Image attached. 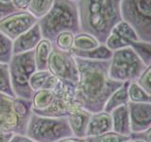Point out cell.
I'll return each mask as SVG.
<instances>
[{
  "label": "cell",
  "instance_id": "25",
  "mask_svg": "<svg viewBox=\"0 0 151 142\" xmlns=\"http://www.w3.org/2000/svg\"><path fill=\"white\" fill-rule=\"evenodd\" d=\"M130 47L146 65H151V43L138 40L132 43Z\"/></svg>",
  "mask_w": 151,
  "mask_h": 142
},
{
  "label": "cell",
  "instance_id": "7",
  "mask_svg": "<svg viewBox=\"0 0 151 142\" xmlns=\"http://www.w3.org/2000/svg\"><path fill=\"white\" fill-rule=\"evenodd\" d=\"M8 65L12 87L15 97L30 99L33 91L30 89L28 82L31 75L37 70L34 52L13 54Z\"/></svg>",
  "mask_w": 151,
  "mask_h": 142
},
{
  "label": "cell",
  "instance_id": "28",
  "mask_svg": "<svg viewBox=\"0 0 151 142\" xmlns=\"http://www.w3.org/2000/svg\"><path fill=\"white\" fill-rule=\"evenodd\" d=\"M0 94H4L12 98H15L9 79V65L0 63Z\"/></svg>",
  "mask_w": 151,
  "mask_h": 142
},
{
  "label": "cell",
  "instance_id": "27",
  "mask_svg": "<svg viewBox=\"0 0 151 142\" xmlns=\"http://www.w3.org/2000/svg\"><path fill=\"white\" fill-rule=\"evenodd\" d=\"M85 142H129V135H124L111 131L96 136H86Z\"/></svg>",
  "mask_w": 151,
  "mask_h": 142
},
{
  "label": "cell",
  "instance_id": "35",
  "mask_svg": "<svg viewBox=\"0 0 151 142\" xmlns=\"http://www.w3.org/2000/svg\"><path fill=\"white\" fill-rule=\"evenodd\" d=\"M14 135L11 132H0V142H11Z\"/></svg>",
  "mask_w": 151,
  "mask_h": 142
},
{
  "label": "cell",
  "instance_id": "33",
  "mask_svg": "<svg viewBox=\"0 0 151 142\" xmlns=\"http://www.w3.org/2000/svg\"><path fill=\"white\" fill-rule=\"evenodd\" d=\"M12 4L18 12H27L30 0H12Z\"/></svg>",
  "mask_w": 151,
  "mask_h": 142
},
{
  "label": "cell",
  "instance_id": "11",
  "mask_svg": "<svg viewBox=\"0 0 151 142\" xmlns=\"http://www.w3.org/2000/svg\"><path fill=\"white\" fill-rule=\"evenodd\" d=\"M37 22L38 19L28 12H17L0 19V31L13 41L31 28Z\"/></svg>",
  "mask_w": 151,
  "mask_h": 142
},
{
  "label": "cell",
  "instance_id": "2",
  "mask_svg": "<svg viewBox=\"0 0 151 142\" xmlns=\"http://www.w3.org/2000/svg\"><path fill=\"white\" fill-rule=\"evenodd\" d=\"M122 0H78L80 31L105 44L110 32L122 21Z\"/></svg>",
  "mask_w": 151,
  "mask_h": 142
},
{
  "label": "cell",
  "instance_id": "20",
  "mask_svg": "<svg viewBox=\"0 0 151 142\" xmlns=\"http://www.w3.org/2000/svg\"><path fill=\"white\" fill-rule=\"evenodd\" d=\"M52 47H53L52 42L42 38L35 47V49L33 50L37 70L47 69V61H48L49 55L51 53Z\"/></svg>",
  "mask_w": 151,
  "mask_h": 142
},
{
  "label": "cell",
  "instance_id": "9",
  "mask_svg": "<svg viewBox=\"0 0 151 142\" xmlns=\"http://www.w3.org/2000/svg\"><path fill=\"white\" fill-rule=\"evenodd\" d=\"M47 70L61 82L77 87L78 69L76 58L70 52L60 50L53 46L47 61Z\"/></svg>",
  "mask_w": 151,
  "mask_h": 142
},
{
  "label": "cell",
  "instance_id": "34",
  "mask_svg": "<svg viewBox=\"0 0 151 142\" xmlns=\"http://www.w3.org/2000/svg\"><path fill=\"white\" fill-rule=\"evenodd\" d=\"M11 142H35L26 135H14Z\"/></svg>",
  "mask_w": 151,
  "mask_h": 142
},
{
  "label": "cell",
  "instance_id": "26",
  "mask_svg": "<svg viewBox=\"0 0 151 142\" xmlns=\"http://www.w3.org/2000/svg\"><path fill=\"white\" fill-rule=\"evenodd\" d=\"M75 34L71 31H61L53 40V46L60 50L69 52L74 47Z\"/></svg>",
  "mask_w": 151,
  "mask_h": 142
},
{
  "label": "cell",
  "instance_id": "17",
  "mask_svg": "<svg viewBox=\"0 0 151 142\" xmlns=\"http://www.w3.org/2000/svg\"><path fill=\"white\" fill-rule=\"evenodd\" d=\"M60 80L52 75L48 70H36L29 79V87L33 92L45 89H54Z\"/></svg>",
  "mask_w": 151,
  "mask_h": 142
},
{
  "label": "cell",
  "instance_id": "15",
  "mask_svg": "<svg viewBox=\"0 0 151 142\" xmlns=\"http://www.w3.org/2000/svg\"><path fill=\"white\" fill-rule=\"evenodd\" d=\"M111 131H112L111 114L104 111L93 113L88 122L85 137L100 135Z\"/></svg>",
  "mask_w": 151,
  "mask_h": 142
},
{
  "label": "cell",
  "instance_id": "14",
  "mask_svg": "<svg viewBox=\"0 0 151 142\" xmlns=\"http://www.w3.org/2000/svg\"><path fill=\"white\" fill-rule=\"evenodd\" d=\"M42 39L41 30L37 22L31 28L12 41V53L20 54L33 51Z\"/></svg>",
  "mask_w": 151,
  "mask_h": 142
},
{
  "label": "cell",
  "instance_id": "24",
  "mask_svg": "<svg viewBox=\"0 0 151 142\" xmlns=\"http://www.w3.org/2000/svg\"><path fill=\"white\" fill-rule=\"evenodd\" d=\"M54 4V0H30L27 12L38 20L46 15Z\"/></svg>",
  "mask_w": 151,
  "mask_h": 142
},
{
  "label": "cell",
  "instance_id": "19",
  "mask_svg": "<svg viewBox=\"0 0 151 142\" xmlns=\"http://www.w3.org/2000/svg\"><path fill=\"white\" fill-rule=\"evenodd\" d=\"M69 52L75 58L91 61H110L112 56V51L104 44H100L96 49L90 50H78L72 49Z\"/></svg>",
  "mask_w": 151,
  "mask_h": 142
},
{
  "label": "cell",
  "instance_id": "16",
  "mask_svg": "<svg viewBox=\"0 0 151 142\" xmlns=\"http://www.w3.org/2000/svg\"><path fill=\"white\" fill-rule=\"evenodd\" d=\"M91 115L92 114L90 112L82 108H78L66 117L73 136L78 138H84Z\"/></svg>",
  "mask_w": 151,
  "mask_h": 142
},
{
  "label": "cell",
  "instance_id": "10",
  "mask_svg": "<svg viewBox=\"0 0 151 142\" xmlns=\"http://www.w3.org/2000/svg\"><path fill=\"white\" fill-rule=\"evenodd\" d=\"M28 120L18 115L13 105V98L0 94V132L26 135Z\"/></svg>",
  "mask_w": 151,
  "mask_h": 142
},
{
  "label": "cell",
  "instance_id": "13",
  "mask_svg": "<svg viewBox=\"0 0 151 142\" xmlns=\"http://www.w3.org/2000/svg\"><path fill=\"white\" fill-rule=\"evenodd\" d=\"M130 134L141 133L151 128V102H129Z\"/></svg>",
  "mask_w": 151,
  "mask_h": 142
},
{
  "label": "cell",
  "instance_id": "38",
  "mask_svg": "<svg viewBox=\"0 0 151 142\" xmlns=\"http://www.w3.org/2000/svg\"><path fill=\"white\" fill-rule=\"evenodd\" d=\"M0 1L4 3H9V2H12V0H0Z\"/></svg>",
  "mask_w": 151,
  "mask_h": 142
},
{
  "label": "cell",
  "instance_id": "36",
  "mask_svg": "<svg viewBox=\"0 0 151 142\" xmlns=\"http://www.w3.org/2000/svg\"><path fill=\"white\" fill-rule=\"evenodd\" d=\"M58 142H85V140L83 138H78V137L71 136V137H67V138L61 139Z\"/></svg>",
  "mask_w": 151,
  "mask_h": 142
},
{
  "label": "cell",
  "instance_id": "1",
  "mask_svg": "<svg viewBox=\"0 0 151 142\" xmlns=\"http://www.w3.org/2000/svg\"><path fill=\"white\" fill-rule=\"evenodd\" d=\"M78 83L75 99L84 110L93 113L103 111L109 97L124 83L109 77L110 61H91L76 58Z\"/></svg>",
  "mask_w": 151,
  "mask_h": 142
},
{
  "label": "cell",
  "instance_id": "8",
  "mask_svg": "<svg viewBox=\"0 0 151 142\" xmlns=\"http://www.w3.org/2000/svg\"><path fill=\"white\" fill-rule=\"evenodd\" d=\"M121 15L141 41L151 43V0H122Z\"/></svg>",
  "mask_w": 151,
  "mask_h": 142
},
{
  "label": "cell",
  "instance_id": "18",
  "mask_svg": "<svg viewBox=\"0 0 151 142\" xmlns=\"http://www.w3.org/2000/svg\"><path fill=\"white\" fill-rule=\"evenodd\" d=\"M112 131L117 134L129 135L130 126H129V116L127 104L115 108L111 113Z\"/></svg>",
  "mask_w": 151,
  "mask_h": 142
},
{
  "label": "cell",
  "instance_id": "22",
  "mask_svg": "<svg viewBox=\"0 0 151 142\" xmlns=\"http://www.w3.org/2000/svg\"><path fill=\"white\" fill-rule=\"evenodd\" d=\"M100 43L96 37L89 34L87 32L80 31L76 33L74 37V47L78 50H90L97 47Z\"/></svg>",
  "mask_w": 151,
  "mask_h": 142
},
{
  "label": "cell",
  "instance_id": "31",
  "mask_svg": "<svg viewBox=\"0 0 151 142\" xmlns=\"http://www.w3.org/2000/svg\"><path fill=\"white\" fill-rule=\"evenodd\" d=\"M18 11L13 7V5L12 2L9 3H4L0 1V19H3L5 17H7L11 14L17 12Z\"/></svg>",
  "mask_w": 151,
  "mask_h": 142
},
{
  "label": "cell",
  "instance_id": "12",
  "mask_svg": "<svg viewBox=\"0 0 151 142\" xmlns=\"http://www.w3.org/2000/svg\"><path fill=\"white\" fill-rule=\"evenodd\" d=\"M138 40H140L139 37L132 27L122 20L113 27L104 45L113 52L117 49L130 46L132 43Z\"/></svg>",
  "mask_w": 151,
  "mask_h": 142
},
{
  "label": "cell",
  "instance_id": "23",
  "mask_svg": "<svg viewBox=\"0 0 151 142\" xmlns=\"http://www.w3.org/2000/svg\"><path fill=\"white\" fill-rule=\"evenodd\" d=\"M127 98H129V102H151V94L145 92L136 82L129 83V85H127Z\"/></svg>",
  "mask_w": 151,
  "mask_h": 142
},
{
  "label": "cell",
  "instance_id": "6",
  "mask_svg": "<svg viewBox=\"0 0 151 142\" xmlns=\"http://www.w3.org/2000/svg\"><path fill=\"white\" fill-rule=\"evenodd\" d=\"M146 65L130 46L112 52L109 64V77L119 83L135 82L144 72Z\"/></svg>",
  "mask_w": 151,
  "mask_h": 142
},
{
  "label": "cell",
  "instance_id": "39",
  "mask_svg": "<svg viewBox=\"0 0 151 142\" xmlns=\"http://www.w3.org/2000/svg\"><path fill=\"white\" fill-rule=\"evenodd\" d=\"M74 1H77L78 2V0H74Z\"/></svg>",
  "mask_w": 151,
  "mask_h": 142
},
{
  "label": "cell",
  "instance_id": "30",
  "mask_svg": "<svg viewBox=\"0 0 151 142\" xmlns=\"http://www.w3.org/2000/svg\"><path fill=\"white\" fill-rule=\"evenodd\" d=\"M135 82L143 88L145 92L151 94V65L147 66Z\"/></svg>",
  "mask_w": 151,
  "mask_h": 142
},
{
  "label": "cell",
  "instance_id": "3",
  "mask_svg": "<svg viewBox=\"0 0 151 142\" xmlns=\"http://www.w3.org/2000/svg\"><path fill=\"white\" fill-rule=\"evenodd\" d=\"M75 91L76 86L60 80L54 89L33 92L30 99L32 113L42 117H67L81 108L75 99Z\"/></svg>",
  "mask_w": 151,
  "mask_h": 142
},
{
  "label": "cell",
  "instance_id": "21",
  "mask_svg": "<svg viewBox=\"0 0 151 142\" xmlns=\"http://www.w3.org/2000/svg\"><path fill=\"white\" fill-rule=\"evenodd\" d=\"M127 85L129 83H124L119 88H117L114 92H113L104 105V112L111 113L115 108L126 105L129 103V98H127Z\"/></svg>",
  "mask_w": 151,
  "mask_h": 142
},
{
  "label": "cell",
  "instance_id": "4",
  "mask_svg": "<svg viewBox=\"0 0 151 142\" xmlns=\"http://www.w3.org/2000/svg\"><path fill=\"white\" fill-rule=\"evenodd\" d=\"M42 37L53 42L61 31L80 32L78 2L74 0H54L48 13L38 20Z\"/></svg>",
  "mask_w": 151,
  "mask_h": 142
},
{
  "label": "cell",
  "instance_id": "37",
  "mask_svg": "<svg viewBox=\"0 0 151 142\" xmlns=\"http://www.w3.org/2000/svg\"><path fill=\"white\" fill-rule=\"evenodd\" d=\"M129 142H145L144 140H140V139H130Z\"/></svg>",
  "mask_w": 151,
  "mask_h": 142
},
{
  "label": "cell",
  "instance_id": "32",
  "mask_svg": "<svg viewBox=\"0 0 151 142\" xmlns=\"http://www.w3.org/2000/svg\"><path fill=\"white\" fill-rule=\"evenodd\" d=\"M129 138L130 139H140V140H144L145 142H151V128L146 131L141 132V133L130 134Z\"/></svg>",
  "mask_w": 151,
  "mask_h": 142
},
{
  "label": "cell",
  "instance_id": "5",
  "mask_svg": "<svg viewBox=\"0 0 151 142\" xmlns=\"http://www.w3.org/2000/svg\"><path fill=\"white\" fill-rule=\"evenodd\" d=\"M26 135L35 142H58L73 136V134L66 117H42L32 113Z\"/></svg>",
  "mask_w": 151,
  "mask_h": 142
},
{
  "label": "cell",
  "instance_id": "29",
  "mask_svg": "<svg viewBox=\"0 0 151 142\" xmlns=\"http://www.w3.org/2000/svg\"><path fill=\"white\" fill-rule=\"evenodd\" d=\"M12 55V40L0 31V63L8 64Z\"/></svg>",
  "mask_w": 151,
  "mask_h": 142
}]
</instances>
